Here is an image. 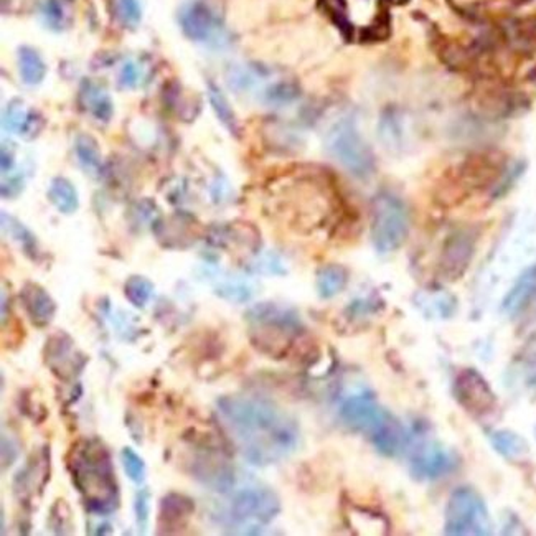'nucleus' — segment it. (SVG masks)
<instances>
[{"label": "nucleus", "mask_w": 536, "mask_h": 536, "mask_svg": "<svg viewBox=\"0 0 536 536\" xmlns=\"http://www.w3.org/2000/svg\"><path fill=\"white\" fill-rule=\"evenodd\" d=\"M216 406L250 464L271 466L297 449L301 439L297 421L271 400L228 395L222 396Z\"/></svg>", "instance_id": "nucleus-1"}, {"label": "nucleus", "mask_w": 536, "mask_h": 536, "mask_svg": "<svg viewBox=\"0 0 536 536\" xmlns=\"http://www.w3.org/2000/svg\"><path fill=\"white\" fill-rule=\"evenodd\" d=\"M71 482L88 512L108 516L119 506V486L111 454L101 439L84 437L71 447L68 455Z\"/></svg>", "instance_id": "nucleus-2"}, {"label": "nucleus", "mask_w": 536, "mask_h": 536, "mask_svg": "<svg viewBox=\"0 0 536 536\" xmlns=\"http://www.w3.org/2000/svg\"><path fill=\"white\" fill-rule=\"evenodd\" d=\"M244 317L250 324L251 344L261 354L273 358H283L289 354L294 342L303 332L299 314L279 303H256Z\"/></svg>", "instance_id": "nucleus-3"}, {"label": "nucleus", "mask_w": 536, "mask_h": 536, "mask_svg": "<svg viewBox=\"0 0 536 536\" xmlns=\"http://www.w3.org/2000/svg\"><path fill=\"white\" fill-rule=\"evenodd\" d=\"M281 512V500L273 488L246 486L233 492L226 520L234 533L259 535Z\"/></svg>", "instance_id": "nucleus-4"}, {"label": "nucleus", "mask_w": 536, "mask_h": 536, "mask_svg": "<svg viewBox=\"0 0 536 536\" xmlns=\"http://www.w3.org/2000/svg\"><path fill=\"white\" fill-rule=\"evenodd\" d=\"M325 147L347 172L360 180L370 179L376 171L373 151L352 118H340L329 127Z\"/></svg>", "instance_id": "nucleus-5"}, {"label": "nucleus", "mask_w": 536, "mask_h": 536, "mask_svg": "<svg viewBox=\"0 0 536 536\" xmlns=\"http://www.w3.org/2000/svg\"><path fill=\"white\" fill-rule=\"evenodd\" d=\"M409 233V213L393 192H380L372 205V243L380 254L398 251Z\"/></svg>", "instance_id": "nucleus-6"}, {"label": "nucleus", "mask_w": 536, "mask_h": 536, "mask_svg": "<svg viewBox=\"0 0 536 536\" xmlns=\"http://www.w3.org/2000/svg\"><path fill=\"white\" fill-rule=\"evenodd\" d=\"M444 533L453 536H487L494 525L484 498L470 487H459L445 505Z\"/></svg>", "instance_id": "nucleus-7"}, {"label": "nucleus", "mask_w": 536, "mask_h": 536, "mask_svg": "<svg viewBox=\"0 0 536 536\" xmlns=\"http://www.w3.org/2000/svg\"><path fill=\"white\" fill-rule=\"evenodd\" d=\"M43 360L58 380L71 382L82 373L90 358L76 348L71 335L60 330L47 338V344L43 347Z\"/></svg>", "instance_id": "nucleus-8"}, {"label": "nucleus", "mask_w": 536, "mask_h": 536, "mask_svg": "<svg viewBox=\"0 0 536 536\" xmlns=\"http://www.w3.org/2000/svg\"><path fill=\"white\" fill-rule=\"evenodd\" d=\"M454 396L457 403L469 415L482 417L494 413L496 408V395L488 385L484 374L476 368H466L455 376Z\"/></svg>", "instance_id": "nucleus-9"}, {"label": "nucleus", "mask_w": 536, "mask_h": 536, "mask_svg": "<svg viewBox=\"0 0 536 536\" xmlns=\"http://www.w3.org/2000/svg\"><path fill=\"white\" fill-rule=\"evenodd\" d=\"M340 419L355 433L372 439L391 417V413L383 406L378 405L373 396L354 395L347 398L340 409Z\"/></svg>", "instance_id": "nucleus-10"}, {"label": "nucleus", "mask_w": 536, "mask_h": 536, "mask_svg": "<svg viewBox=\"0 0 536 536\" xmlns=\"http://www.w3.org/2000/svg\"><path fill=\"white\" fill-rule=\"evenodd\" d=\"M459 466L454 451L441 443H423L417 445L409 459V472L417 480H437L453 474Z\"/></svg>", "instance_id": "nucleus-11"}, {"label": "nucleus", "mask_w": 536, "mask_h": 536, "mask_svg": "<svg viewBox=\"0 0 536 536\" xmlns=\"http://www.w3.org/2000/svg\"><path fill=\"white\" fill-rule=\"evenodd\" d=\"M476 233L466 228L447 236L439 258V271L444 279L455 281L466 274L476 253Z\"/></svg>", "instance_id": "nucleus-12"}, {"label": "nucleus", "mask_w": 536, "mask_h": 536, "mask_svg": "<svg viewBox=\"0 0 536 536\" xmlns=\"http://www.w3.org/2000/svg\"><path fill=\"white\" fill-rule=\"evenodd\" d=\"M50 480V447H43L41 454H33L27 464L13 477L12 488L19 500H31L37 490H43Z\"/></svg>", "instance_id": "nucleus-13"}, {"label": "nucleus", "mask_w": 536, "mask_h": 536, "mask_svg": "<svg viewBox=\"0 0 536 536\" xmlns=\"http://www.w3.org/2000/svg\"><path fill=\"white\" fill-rule=\"evenodd\" d=\"M195 514V502L190 496L171 492L163 496L157 516V533L173 535L180 533Z\"/></svg>", "instance_id": "nucleus-14"}, {"label": "nucleus", "mask_w": 536, "mask_h": 536, "mask_svg": "<svg viewBox=\"0 0 536 536\" xmlns=\"http://www.w3.org/2000/svg\"><path fill=\"white\" fill-rule=\"evenodd\" d=\"M2 127L5 132L31 141L43 129V119L40 114L31 110L23 100H12L2 114Z\"/></svg>", "instance_id": "nucleus-15"}, {"label": "nucleus", "mask_w": 536, "mask_h": 536, "mask_svg": "<svg viewBox=\"0 0 536 536\" xmlns=\"http://www.w3.org/2000/svg\"><path fill=\"white\" fill-rule=\"evenodd\" d=\"M182 31L193 41H206L218 31V21L206 4L200 0L183 5L180 11Z\"/></svg>", "instance_id": "nucleus-16"}, {"label": "nucleus", "mask_w": 536, "mask_h": 536, "mask_svg": "<svg viewBox=\"0 0 536 536\" xmlns=\"http://www.w3.org/2000/svg\"><path fill=\"white\" fill-rule=\"evenodd\" d=\"M21 303L31 324L45 329L57 314V303L40 284L25 283L21 291Z\"/></svg>", "instance_id": "nucleus-17"}, {"label": "nucleus", "mask_w": 536, "mask_h": 536, "mask_svg": "<svg viewBox=\"0 0 536 536\" xmlns=\"http://www.w3.org/2000/svg\"><path fill=\"white\" fill-rule=\"evenodd\" d=\"M536 299V263L528 266L515 283L510 287L502 301V312L508 317H518L535 303Z\"/></svg>", "instance_id": "nucleus-18"}, {"label": "nucleus", "mask_w": 536, "mask_h": 536, "mask_svg": "<svg viewBox=\"0 0 536 536\" xmlns=\"http://www.w3.org/2000/svg\"><path fill=\"white\" fill-rule=\"evenodd\" d=\"M78 104L83 111L90 114L96 121L108 122L114 114L110 92L100 83L92 80H83L78 92Z\"/></svg>", "instance_id": "nucleus-19"}, {"label": "nucleus", "mask_w": 536, "mask_h": 536, "mask_svg": "<svg viewBox=\"0 0 536 536\" xmlns=\"http://www.w3.org/2000/svg\"><path fill=\"white\" fill-rule=\"evenodd\" d=\"M193 474L198 480H202L205 486L210 487L212 490L222 492V494H228L230 490H233V469L228 466L226 462H223L222 459L220 461L212 459V457L198 459L195 462Z\"/></svg>", "instance_id": "nucleus-20"}, {"label": "nucleus", "mask_w": 536, "mask_h": 536, "mask_svg": "<svg viewBox=\"0 0 536 536\" xmlns=\"http://www.w3.org/2000/svg\"><path fill=\"white\" fill-rule=\"evenodd\" d=\"M415 303L429 319H449L457 311V299L443 289L423 291L416 295Z\"/></svg>", "instance_id": "nucleus-21"}, {"label": "nucleus", "mask_w": 536, "mask_h": 536, "mask_svg": "<svg viewBox=\"0 0 536 536\" xmlns=\"http://www.w3.org/2000/svg\"><path fill=\"white\" fill-rule=\"evenodd\" d=\"M75 155L83 172L92 179H98L102 172L101 149L98 141L90 134H78L75 139Z\"/></svg>", "instance_id": "nucleus-22"}, {"label": "nucleus", "mask_w": 536, "mask_h": 536, "mask_svg": "<svg viewBox=\"0 0 536 536\" xmlns=\"http://www.w3.org/2000/svg\"><path fill=\"white\" fill-rule=\"evenodd\" d=\"M487 437L496 454L502 455L506 461H520L528 454V443L510 429H492L487 433Z\"/></svg>", "instance_id": "nucleus-23"}, {"label": "nucleus", "mask_w": 536, "mask_h": 536, "mask_svg": "<svg viewBox=\"0 0 536 536\" xmlns=\"http://www.w3.org/2000/svg\"><path fill=\"white\" fill-rule=\"evenodd\" d=\"M215 294L224 301L233 303H248L254 295V286L242 276L223 274L215 281Z\"/></svg>", "instance_id": "nucleus-24"}, {"label": "nucleus", "mask_w": 536, "mask_h": 536, "mask_svg": "<svg viewBox=\"0 0 536 536\" xmlns=\"http://www.w3.org/2000/svg\"><path fill=\"white\" fill-rule=\"evenodd\" d=\"M348 284V271L340 264H325L315 277L317 294L322 299H332L344 291Z\"/></svg>", "instance_id": "nucleus-25"}, {"label": "nucleus", "mask_w": 536, "mask_h": 536, "mask_svg": "<svg viewBox=\"0 0 536 536\" xmlns=\"http://www.w3.org/2000/svg\"><path fill=\"white\" fill-rule=\"evenodd\" d=\"M47 197L51 205L63 215H73L80 206L78 190L66 177H55L50 182Z\"/></svg>", "instance_id": "nucleus-26"}, {"label": "nucleus", "mask_w": 536, "mask_h": 536, "mask_svg": "<svg viewBox=\"0 0 536 536\" xmlns=\"http://www.w3.org/2000/svg\"><path fill=\"white\" fill-rule=\"evenodd\" d=\"M2 232L5 236H9L15 243L21 246L23 253L27 254L31 259L39 256V243L35 234L15 216H12L7 212H2Z\"/></svg>", "instance_id": "nucleus-27"}, {"label": "nucleus", "mask_w": 536, "mask_h": 536, "mask_svg": "<svg viewBox=\"0 0 536 536\" xmlns=\"http://www.w3.org/2000/svg\"><path fill=\"white\" fill-rule=\"evenodd\" d=\"M19 70H21L22 82L29 86H37L43 82L47 75V65L40 57V53L31 48L22 47L19 50Z\"/></svg>", "instance_id": "nucleus-28"}, {"label": "nucleus", "mask_w": 536, "mask_h": 536, "mask_svg": "<svg viewBox=\"0 0 536 536\" xmlns=\"http://www.w3.org/2000/svg\"><path fill=\"white\" fill-rule=\"evenodd\" d=\"M208 98H210L213 111H215L216 118L220 119L223 126L228 131L232 132V134H234V136H238L240 124H238V119H236L233 108H232L230 101H228V98L224 96V92L215 83H208Z\"/></svg>", "instance_id": "nucleus-29"}, {"label": "nucleus", "mask_w": 536, "mask_h": 536, "mask_svg": "<svg viewBox=\"0 0 536 536\" xmlns=\"http://www.w3.org/2000/svg\"><path fill=\"white\" fill-rule=\"evenodd\" d=\"M154 289H155L154 283L145 276L134 274L131 277H127V281L124 284V295L136 309H144L151 303Z\"/></svg>", "instance_id": "nucleus-30"}, {"label": "nucleus", "mask_w": 536, "mask_h": 536, "mask_svg": "<svg viewBox=\"0 0 536 536\" xmlns=\"http://www.w3.org/2000/svg\"><path fill=\"white\" fill-rule=\"evenodd\" d=\"M112 19L124 29H136L141 23L139 0H111Z\"/></svg>", "instance_id": "nucleus-31"}, {"label": "nucleus", "mask_w": 536, "mask_h": 536, "mask_svg": "<svg viewBox=\"0 0 536 536\" xmlns=\"http://www.w3.org/2000/svg\"><path fill=\"white\" fill-rule=\"evenodd\" d=\"M380 139L388 149H398L403 144V122L396 112H385L380 119Z\"/></svg>", "instance_id": "nucleus-32"}, {"label": "nucleus", "mask_w": 536, "mask_h": 536, "mask_svg": "<svg viewBox=\"0 0 536 536\" xmlns=\"http://www.w3.org/2000/svg\"><path fill=\"white\" fill-rule=\"evenodd\" d=\"M121 464L126 476L129 477L136 486L144 484V480H145V462L132 447H127V445L122 447Z\"/></svg>", "instance_id": "nucleus-33"}, {"label": "nucleus", "mask_w": 536, "mask_h": 536, "mask_svg": "<svg viewBox=\"0 0 536 536\" xmlns=\"http://www.w3.org/2000/svg\"><path fill=\"white\" fill-rule=\"evenodd\" d=\"M299 96V88L291 82H277L264 90L263 100L273 106L289 104Z\"/></svg>", "instance_id": "nucleus-34"}, {"label": "nucleus", "mask_w": 536, "mask_h": 536, "mask_svg": "<svg viewBox=\"0 0 536 536\" xmlns=\"http://www.w3.org/2000/svg\"><path fill=\"white\" fill-rule=\"evenodd\" d=\"M41 19L47 27L61 31L66 22V12L61 0H43L40 5Z\"/></svg>", "instance_id": "nucleus-35"}, {"label": "nucleus", "mask_w": 536, "mask_h": 536, "mask_svg": "<svg viewBox=\"0 0 536 536\" xmlns=\"http://www.w3.org/2000/svg\"><path fill=\"white\" fill-rule=\"evenodd\" d=\"M134 515H136V525L139 533H147L149 520H151V492L149 488L137 490L134 498Z\"/></svg>", "instance_id": "nucleus-36"}, {"label": "nucleus", "mask_w": 536, "mask_h": 536, "mask_svg": "<svg viewBox=\"0 0 536 536\" xmlns=\"http://www.w3.org/2000/svg\"><path fill=\"white\" fill-rule=\"evenodd\" d=\"M251 269L254 273L268 274V276H283L287 273L281 256L271 251L259 254L251 264Z\"/></svg>", "instance_id": "nucleus-37"}, {"label": "nucleus", "mask_w": 536, "mask_h": 536, "mask_svg": "<svg viewBox=\"0 0 536 536\" xmlns=\"http://www.w3.org/2000/svg\"><path fill=\"white\" fill-rule=\"evenodd\" d=\"M50 528L57 535H66L71 532L70 508L65 504V500H57V504L51 506Z\"/></svg>", "instance_id": "nucleus-38"}, {"label": "nucleus", "mask_w": 536, "mask_h": 536, "mask_svg": "<svg viewBox=\"0 0 536 536\" xmlns=\"http://www.w3.org/2000/svg\"><path fill=\"white\" fill-rule=\"evenodd\" d=\"M142 82L141 66L136 61H126L119 71V86L124 90H134Z\"/></svg>", "instance_id": "nucleus-39"}, {"label": "nucleus", "mask_w": 536, "mask_h": 536, "mask_svg": "<svg viewBox=\"0 0 536 536\" xmlns=\"http://www.w3.org/2000/svg\"><path fill=\"white\" fill-rule=\"evenodd\" d=\"M380 301L373 297V295H370V297H360V299H356L354 303H350L348 305V309H347V312L350 317H368V315L374 314V312H378V309H380Z\"/></svg>", "instance_id": "nucleus-40"}, {"label": "nucleus", "mask_w": 536, "mask_h": 536, "mask_svg": "<svg viewBox=\"0 0 536 536\" xmlns=\"http://www.w3.org/2000/svg\"><path fill=\"white\" fill-rule=\"evenodd\" d=\"M17 457L19 445L15 444L11 435H2V469L5 470L7 467H11L17 461Z\"/></svg>", "instance_id": "nucleus-41"}, {"label": "nucleus", "mask_w": 536, "mask_h": 536, "mask_svg": "<svg viewBox=\"0 0 536 536\" xmlns=\"http://www.w3.org/2000/svg\"><path fill=\"white\" fill-rule=\"evenodd\" d=\"M23 187H25V182H23V177L21 173L13 175L9 180L2 182V197L4 198H13V197H17L19 193H22Z\"/></svg>", "instance_id": "nucleus-42"}, {"label": "nucleus", "mask_w": 536, "mask_h": 536, "mask_svg": "<svg viewBox=\"0 0 536 536\" xmlns=\"http://www.w3.org/2000/svg\"><path fill=\"white\" fill-rule=\"evenodd\" d=\"M520 360L526 365H536V334L530 337L520 352Z\"/></svg>", "instance_id": "nucleus-43"}, {"label": "nucleus", "mask_w": 536, "mask_h": 536, "mask_svg": "<svg viewBox=\"0 0 536 536\" xmlns=\"http://www.w3.org/2000/svg\"><path fill=\"white\" fill-rule=\"evenodd\" d=\"M0 157H2V173L11 172L13 165H15V155H13L11 149L7 151L5 144L2 145V155Z\"/></svg>", "instance_id": "nucleus-44"}, {"label": "nucleus", "mask_w": 536, "mask_h": 536, "mask_svg": "<svg viewBox=\"0 0 536 536\" xmlns=\"http://www.w3.org/2000/svg\"><path fill=\"white\" fill-rule=\"evenodd\" d=\"M528 386H530V388H532L533 391H536V374L535 376H533V378H530V382H528Z\"/></svg>", "instance_id": "nucleus-45"}]
</instances>
